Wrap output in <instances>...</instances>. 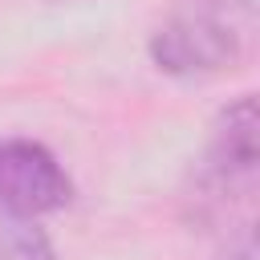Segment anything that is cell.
<instances>
[{"label":"cell","instance_id":"3","mask_svg":"<svg viewBox=\"0 0 260 260\" xmlns=\"http://www.w3.org/2000/svg\"><path fill=\"white\" fill-rule=\"evenodd\" d=\"M73 199V183L57 154L32 138H0V215L37 219L61 211Z\"/></svg>","mask_w":260,"mask_h":260},{"label":"cell","instance_id":"4","mask_svg":"<svg viewBox=\"0 0 260 260\" xmlns=\"http://www.w3.org/2000/svg\"><path fill=\"white\" fill-rule=\"evenodd\" d=\"M0 260H57L53 240L28 219H12L0 228Z\"/></svg>","mask_w":260,"mask_h":260},{"label":"cell","instance_id":"1","mask_svg":"<svg viewBox=\"0 0 260 260\" xmlns=\"http://www.w3.org/2000/svg\"><path fill=\"white\" fill-rule=\"evenodd\" d=\"M252 0H183L150 32V61L171 77H211L244 57Z\"/></svg>","mask_w":260,"mask_h":260},{"label":"cell","instance_id":"5","mask_svg":"<svg viewBox=\"0 0 260 260\" xmlns=\"http://www.w3.org/2000/svg\"><path fill=\"white\" fill-rule=\"evenodd\" d=\"M228 260H252V244H248V240H244V244H240V252H232V256H228Z\"/></svg>","mask_w":260,"mask_h":260},{"label":"cell","instance_id":"2","mask_svg":"<svg viewBox=\"0 0 260 260\" xmlns=\"http://www.w3.org/2000/svg\"><path fill=\"white\" fill-rule=\"evenodd\" d=\"M256 187V106L252 98H240L228 106L211 130V142L191 175L187 187V211L191 223H223L232 219V207H248Z\"/></svg>","mask_w":260,"mask_h":260}]
</instances>
